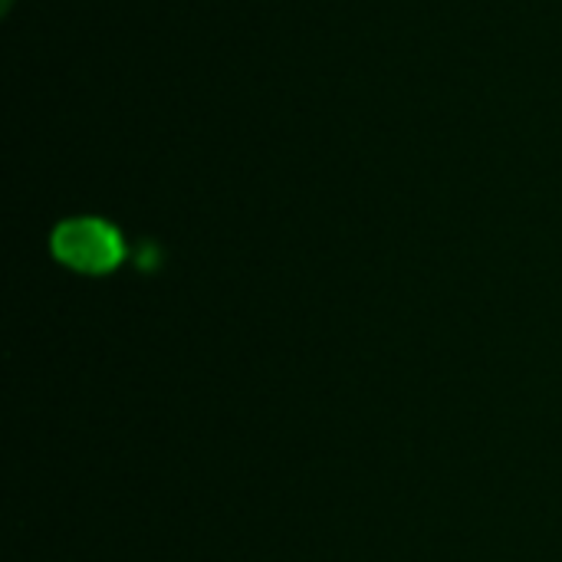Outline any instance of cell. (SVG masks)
I'll list each match as a JSON object with an SVG mask.
<instances>
[{"label": "cell", "mask_w": 562, "mask_h": 562, "mask_svg": "<svg viewBox=\"0 0 562 562\" xmlns=\"http://www.w3.org/2000/svg\"><path fill=\"white\" fill-rule=\"evenodd\" d=\"M53 254L79 273H109L122 263V237L99 217H76L56 227Z\"/></svg>", "instance_id": "1"}]
</instances>
